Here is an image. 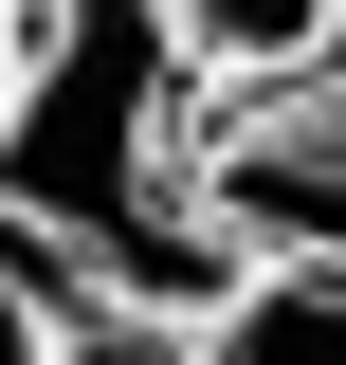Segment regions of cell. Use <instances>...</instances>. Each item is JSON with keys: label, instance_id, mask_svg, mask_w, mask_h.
Returning a JSON list of instances; mask_svg holds the SVG:
<instances>
[{"label": "cell", "instance_id": "obj_1", "mask_svg": "<svg viewBox=\"0 0 346 365\" xmlns=\"http://www.w3.org/2000/svg\"><path fill=\"white\" fill-rule=\"evenodd\" d=\"M182 55L164 0H19V91H0V220L73 274L91 311H182L201 329L237 292V256L201 237V182H182Z\"/></svg>", "mask_w": 346, "mask_h": 365}, {"label": "cell", "instance_id": "obj_6", "mask_svg": "<svg viewBox=\"0 0 346 365\" xmlns=\"http://www.w3.org/2000/svg\"><path fill=\"white\" fill-rule=\"evenodd\" d=\"M37 365H201V329H182V311H73Z\"/></svg>", "mask_w": 346, "mask_h": 365}, {"label": "cell", "instance_id": "obj_2", "mask_svg": "<svg viewBox=\"0 0 346 365\" xmlns=\"http://www.w3.org/2000/svg\"><path fill=\"white\" fill-rule=\"evenodd\" d=\"M201 237L237 274H346V91H256L182 146Z\"/></svg>", "mask_w": 346, "mask_h": 365}, {"label": "cell", "instance_id": "obj_5", "mask_svg": "<svg viewBox=\"0 0 346 365\" xmlns=\"http://www.w3.org/2000/svg\"><path fill=\"white\" fill-rule=\"evenodd\" d=\"M73 311H91V292H73V274H55V256H37L19 220H0V365H37L55 329H73Z\"/></svg>", "mask_w": 346, "mask_h": 365}, {"label": "cell", "instance_id": "obj_7", "mask_svg": "<svg viewBox=\"0 0 346 365\" xmlns=\"http://www.w3.org/2000/svg\"><path fill=\"white\" fill-rule=\"evenodd\" d=\"M0 91H19V19H0Z\"/></svg>", "mask_w": 346, "mask_h": 365}, {"label": "cell", "instance_id": "obj_4", "mask_svg": "<svg viewBox=\"0 0 346 365\" xmlns=\"http://www.w3.org/2000/svg\"><path fill=\"white\" fill-rule=\"evenodd\" d=\"M201 365H346V274H237L201 311Z\"/></svg>", "mask_w": 346, "mask_h": 365}, {"label": "cell", "instance_id": "obj_8", "mask_svg": "<svg viewBox=\"0 0 346 365\" xmlns=\"http://www.w3.org/2000/svg\"><path fill=\"white\" fill-rule=\"evenodd\" d=\"M0 19H19V0H0Z\"/></svg>", "mask_w": 346, "mask_h": 365}, {"label": "cell", "instance_id": "obj_3", "mask_svg": "<svg viewBox=\"0 0 346 365\" xmlns=\"http://www.w3.org/2000/svg\"><path fill=\"white\" fill-rule=\"evenodd\" d=\"M164 55L182 91H310V55H328V0H164Z\"/></svg>", "mask_w": 346, "mask_h": 365}]
</instances>
